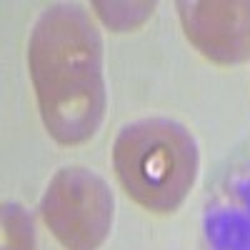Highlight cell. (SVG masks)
Segmentation results:
<instances>
[{
  "label": "cell",
  "instance_id": "obj_6",
  "mask_svg": "<svg viewBox=\"0 0 250 250\" xmlns=\"http://www.w3.org/2000/svg\"><path fill=\"white\" fill-rule=\"evenodd\" d=\"M0 250H38L35 220L20 203H3Z\"/></svg>",
  "mask_w": 250,
  "mask_h": 250
},
{
  "label": "cell",
  "instance_id": "obj_5",
  "mask_svg": "<svg viewBox=\"0 0 250 250\" xmlns=\"http://www.w3.org/2000/svg\"><path fill=\"white\" fill-rule=\"evenodd\" d=\"M233 203L208 208L203 228L210 250H250V173L233 185Z\"/></svg>",
  "mask_w": 250,
  "mask_h": 250
},
{
  "label": "cell",
  "instance_id": "obj_4",
  "mask_svg": "<svg viewBox=\"0 0 250 250\" xmlns=\"http://www.w3.org/2000/svg\"><path fill=\"white\" fill-rule=\"evenodd\" d=\"M178 15L185 38L218 65L250 58V0H180Z\"/></svg>",
  "mask_w": 250,
  "mask_h": 250
},
{
  "label": "cell",
  "instance_id": "obj_3",
  "mask_svg": "<svg viewBox=\"0 0 250 250\" xmlns=\"http://www.w3.org/2000/svg\"><path fill=\"white\" fill-rule=\"evenodd\" d=\"M38 218L58 250H98L110 235L115 198L100 175L68 165L50 178Z\"/></svg>",
  "mask_w": 250,
  "mask_h": 250
},
{
  "label": "cell",
  "instance_id": "obj_7",
  "mask_svg": "<svg viewBox=\"0 0 250 250\" xmlns=\"http://www.w3.org/2000/svg\"><path fill=\"white\" fill-rule=\"evenodd\" d=\"M93 8L98 10V15L103 18L110 30L125 33L133 30L138 25L145 23V18H150L155 10V3H93Z\"/></svg>",
  "mask_w": 250,
  "mask_h": 250
},
{
  "label": "cell",
  "instance_id": "obj_1",
  "mask_svg": "<svg viewBox=\"0 0 250 250\" xmlns=\"http://www.w3.org/2000/svg\"><path fill=\"white\" fill-rule=\"evenodd\" d=\"M28 68L45 130L60 145L90 140L105 118L103 40L78 3H53L30 33Z\"/></svg>",
  "mask_w": 250,
  "mask_h": 250
},
{
  "label": "cell",
  "instance_id": "obj_2",
  "mask_svg": "<svg viewBox=\"0 0 250 250\" xmlns=\"http://www.w3.org/2000/svg\"><path fill=\"white\" fill-rule=\"evenodd\" d=\"M113 170L140 208L158 215L183 205L198 178V143L183 123L143 118L118 133Z\"/></svg>",
  "mask_w": 250,
  "mask_h": 250
}]
</instances>
